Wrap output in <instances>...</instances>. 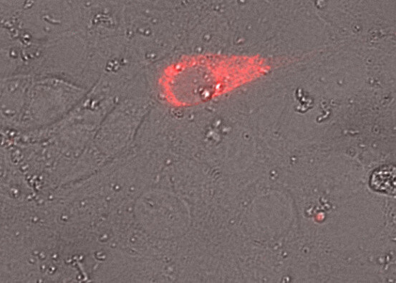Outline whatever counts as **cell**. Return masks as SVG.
<instances>
[{"mask_svg": "<svg viewBox=\"0 0 396 283\" xmlns=\"http://www.w3.org/2000/svg\"><path fill=\"white\" fill-rule=\"evenodd\" d=\"M371 186L377 192L393 195L395 193V167L386 166L375 170L371 176Z\"/></svg>", "mask_w": 396, "mask_h": 283, "instance_id": "obj_1", "label": "cell"}]
</instances>
